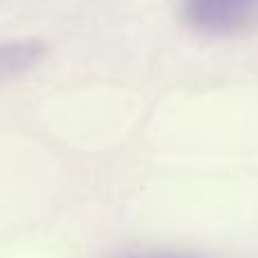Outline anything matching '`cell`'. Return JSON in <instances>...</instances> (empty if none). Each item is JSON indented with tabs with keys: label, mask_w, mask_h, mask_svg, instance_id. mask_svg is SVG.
<instances>
[{
	"label": "cell",
	"mask_w": 258,
	"mask_h": 258,
	"mask_svg": "<svg viewBox=\"0 0 258 258\" xmlns=\"http://www.w3.org/2000/svg\"><path fill=\"white\" fill-rule=\"evenodd\" d=\"M45 52H48V48L39 39L3 43L0 45V84L36 68L43 61Z\"/></svg>",
	"instance_id": "7a4b0ae2"
},
{
	"label": "cell",
	"mask_w": 258,
	"mask_h": 258,
	"mask_svg": "<svg viewBox=\"0 0 258 258\" xmlns=\"http://www.w3.org/2000/svg\"><path fill=\"white\" fill-rule=\"evenodd\" d=\"M181 16L202 34H238L256 23L258 0H183Z\"/></svg>",
	"instance_id": "6da1fadb"
}]
</instances>
